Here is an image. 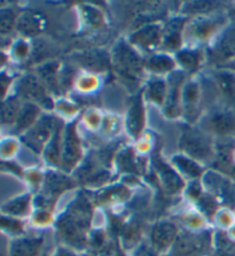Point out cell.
Returning <instances> with one entry per match:
<instances>
[{"label":"cell","mask_w":235,"mask_h":256,"mask_svg":"<svg viewBox=\"0 0 235 256\" xmlns=\"http://www.w3.org/2000/svg\"><path fill=\"white\" fill-rule=\"evenodd\" d=\"M93 207L84 196H77L56 222L57 236L71 250H84L88 245V228L93 220Z\"/></svg>","instance_id":"cell-1"},{"label":"cell","mask_w":235,"mask_h":256,"mask_svg":"<svg viewBox=\"0 0 235 256\" xmlns=\"http://www.w3.org/2000/svg\"><path fill=\"white\" fill-rule=\"evenodd\" d=\"M55 223L53 210L46 208H34L30 216V224L34 228H47Z\"/></svg>","instance_id":"cell-39"},{"label":"cell","mask_w":235,"mask_h":256,"mask_svg":"<svg viewBox=\"0 0 235 256\" xmlns=\"http://www.w3.org/2000/svg\"><path fill=\"white\" fill-rule=\"evenodd\" d=\"M117 164L121 172L126 174H136L139 172V161L133 150L126 148L117 155Z\"/></svg>","instance_id":"cell-38"},{"label":"cell","mask_w":235,"mask_h":256,"mask_svg":"<svg viewBox=\"0 0 235 256\" xmlns=\"http://www.w3.org/2000/svg\"><path fill=\"white\" fill-rule=\"evenodd\" d=\"M0 226H1L2 234H5L7 238L16 239L25 234V220L22 218L1 214Z\"/></svg>","instance_id":"cell-34"},{"label":"cell","mask_w":235,"mask_h":256,"mask_svg":"<svg viewBox=\"0 0 235 256\" xmlns=\"http://www.w3.org/2000/svg\"><path fill=\"white\" fill-rule=\"evenodd\" d=\"M213 220L216 226L218 228V230L229 231L235 224V214L229 208H219Z\"/></svg>","instance_id":"cell-41"},{"label":"cell","mask_w":235,"mask_h":256,"mask_svg":"<svg viewBox=\"0 0 235 256\" xmlns=\"http://www.w3.org/2000/svg\"><path fill=\"white\" fill-rule=\"evenodd\" d=\"M187 20L185 18H176L169 21L163 28L162 48L168 52H178L185 42V28Z\"/></svg>","instance_id":"cell-18"},{"label":"cell","mask_w":235,"mask_h":256,"mask_svg":"<svg viewBox=\"0 0 235 256\" xmlns=\"http://www.w3.org/2000/svg\"><path fill=\"white\" fill-rule=\"evenodd\" d=\"M41 115L43 114H41V110L38 104L28 102H23L20 115H18L17 121L13 126V131L16 134L22 136L34 126V123L40 118Z\"/></svg>","instance_id":"cell-26"},{"label":"cell","mask_w":235,"mask_h":256,"mask_svg":"<svg viewBox=\"0 0 235 256\" xmlns=\"http://www.w3.org/2000/svg\"><path fill=\"white\" fill-rule=\"evenodd\" d=\"M100 84H101V80H100L99 76L96 74L87 72L76 77L74 86L77 91L83 93V94H88V93L98 91Z\"/></svg>","instance_id":"cell-37"},{"label":"cell","mask_w":235,"mask_h":256,"mask_svg":"<svg viewBox=\"0 0 235 256\" xmlns=\"http://www.w3.org/2000/svg\"><path fill=\"white\" fill-rule=\"evenodd\" d=\"M207 59L218 68L225 67L235 58V26L222 30L207 48Z\"/></svg>","instance_id":"cell-7"},{"label":"cell","mask_w":235,"mask_h":256,"mask_svg":"<svg viewBox=\"0 0 235 256\" xmlns=\"http://www.w3.org/2000/svg\"><path fill=\"white\" fill-rule=\"evenodd\" d=\"M175 59L186 72H196L202 66L204 54L199 48H182L176 53Z\"/></svg>","instance_id":"cell-27"},{"label":"cell","mask_w":235,"mask_h":256,"mask_svg":"<svg viewBox=\"0 0 235 256\" xmlns=\"http://www.w3.org/2000/svg\"><path fill=\"white\" fill-rule=\"evenodd\" d=\"M63 131L64 124L62 121L57 120V124L51 140L45 147L43 156L45 161L52 166H61V154H62V142H63Z\"/></svg>","instance_id":"cell-23"},{"label":"cell","mask_w":235,"mask_h":256,"mask_svg":"<svg viewBox=\"0 0 235 256\" xmlns=\"http://www.w3.org/2000/svg\"><path fill=\"white\" fill-rule=\"evenodd\" d=\"M20 152V142L15 138H5L1 142V147H0V153H1L2 160L10 161L11 158L16 156Z\"/></svg>","instance_id":"cell-42"},{"label":"cell","mask_w":235,"mask_h":256,"mask_svg":"<svg viewBox=\"0 0 235 256\" xmlns=\"http://www.w3.org/2000/svg\"><path fill=\"white\" fill-rule=\"evenodd\" d=\"M227 16L222 13L201 15L193 18L185 28V40L201 44L211 42L222 30L226 28Z\"/></svg>","instance_id":"cell-3"},{"label":"cell","mask_w":235,"mask_h":256,"mask_svg":"<svg viewBox=\"0 0 235 256\" xmlns=\"http://www.w3.org/2000/svg\"><path fill=\"white\" fill-rule=\"evenodd\" d=\"M232 161H233V164L235 166V148L232 150Z\"/></svg>","instance_id":"cell-56"},{"label":"cell","mask_w":235,"mask_h":256,"mask_svg":"<svg viewBox=\"0 0 235 256\" xmlns=\"http://www.w3.org/2000/svg\"><path fill=\"white\" fill-rule=\"evenodd\" d=\"M171 164L175 166V169L179 172L183 178L192 180H202L204 172L203 166L198 161L193 160L190 156L185 154L173 155L171 158Z\"/></svg>","instance_id":"cell-22"},{"label":"cell","mask_w":235,"mask_h":256,"mask_svg":"<svg viewBox=\"0 0 235 256\" xmlns=\"http://www.w3.org/2000/svg\"><path fill=\"white\" fill-rule=\"evenodd\" d=\"M83 158V148L79 136L77 134L76 123H69L64 126L61 166L63 172H71Z\"/></svg>","instance_id":"cell-10"},{"label":"cell","mask_w":235,"mask_h":256,"mask_svg":"<svg viewBox=\"0 0 235 256\" xmlns=\"http://www.w3.org/2000/svg\"><path fill=\"white\" fill-rule=\"evenodd\" d=\"M36 72L37 76L39 77L41 82L46 85V88L49 91L56 93L61 91V64L59 61L45 62V64L38 66Z\"/></svg>","instance_id":"cell-25"},{"label":"cell","mask_w":235,"mask_h":256,"mask_svg":"<svg viewBox=\"0 0 235 256\" xmlns=\"http://www.w3.org/2000/svg\"><path fill=\"white\" fill-rule=\"evenodd\" d=\"M11 80L13 78L9 75H7L5 72H2L1 74V80H0V84H1V98L2 100L6 99V96H7V92H8L10 85H11Z\"/></svg>","instance_id":"cell-49"},{"label":"cell","mask_w":235,"mask_h":256,"mask_svg":"<svg viewBox=\"0 0 235 256\" xmlns=\"http://www.w3.org/2000/svg\"><path fill=\"white\" fill-rule=\"evenodd\" d=\"M179 234V226L176 223L171 222V220H161L150 230V246L157 253H168L175 246Z\"/></svg>","instance_id":"cell-13"},{"label":"cell","mask_w":235,"mask_h":256,"mask_svg":"<svg viewBox=\"0 0 235 256\" xmlns=\"http://www.w3.org/2000/svg\"><path fill=\"white\" fill-rule=\"evenodd\" d=\"M227 234H229V236H230V238L232 239V242H235V224L234 226L230 228L229 231H227Z\"/></svg>","instance_id":"cell-55"},{"label":"cell","mask_w":235,"mask_h":256,"mask_svg":"<svg viewBox=\"0 0 235 256\" xmlns=\"http://www.w3.org/2000/svg\"><path fill=\"white\" fill-rule=\"evenodd\" d=\"M78 60L90 72H103L111 69V56L105 51L92 50L80 54Z\"/></svg>","instance_id":"cell-24"},{"label":"cell","mask_w":235,"mask_h":256,"mask_svg":"<svg viewBox=\"0 0 235 256\" xmlns=\"http://www.w3.org/2000/svg\"><path fill=\"white\" fill-rule=\"evenodd\" d=\"M17 96L18 98L24 99L25 102L38 104L45 110H51L55 107L49 90L41 82L39 77L33 74H26L22 76L17 82Z\"/></svg>","instance_id":"cell-8"},{"label":"cell","mask_w":235,"mask_h":256,"mask_svg":"<svg viewBox=\"0 0 235 256\" xmlns=\"http://www.w3.org/2000/svg\"><path fill=\"white\" fill-rule=\"evenodd\" d=\"M84 124L91 130H98L102 126L103 116L96 110H90L84 115Z\"/></svg>","instance_id":"cell-47"},{"label":"cell","mask_w":235,"mask_h":256,"mask_svg":"<svg viewBox=\"0 0 235 256\" xmlns=\"http://www.w3.org/2000/svg\"><path fill=\"white\" fill-rule=\"evenodd\" d=\"M150 148H152V144L146 139H140L139 142L137 144V152L139 154H147Z\"/></svg>","instance_id":"cell-51"},{"label":"cell","mask_w":235,"mask_h":256,"mask_svg":"<svg viewBox=\"0 0 235 256\" xmlns=\"http://www.w3.org/2000/svg\"><path fill=\"white\" fill-rule=\"evenodd\" d=\"M45 20L43 15L33 10H25L18 15L16 30L23 37H36L43 31Z\"/></svg>","instance_id":"cell-21"},{"label":"cell","mask_w":235,"mask_h":256,"mask_svg":"<svg viewBox=\"0 0 235 256\" xmlns=\"http://www.w3.org/2000/svg\"><path fill=\"white\" fill-rule=\"evenodd\" d=\"M204 129L217 137H234L235 136V110L224 107L211 112L204 120Z\"/></svg>","instance_id":"cell-12"},{"label":"cell","mask_w":235,"mask_h":256,"mask_svg":"<svg viewBox=\"0 0 235 256\" xmlns=\"http://www.w3.org/2000/svg\"><path fill=\"white\" fill-rule=\"evenodd\" d=\"M179 222L185 231L202 232L207 230V217L198 209H190L179 216Z\"/></svg>","instance_id":"cell-31"},{"label":"cell","mask_w":235,"mask_h":256,"mask_svg":"<svg viewBox=\"0 0 235 256\" xmlns=\"http://www.w3.org/2000/svg\"><path fill=\"white\" fill-rule=\"evenodd\" d=\"M43 248L41 236H23L9 240V256H41Z\"/></svg>","instance_id":"cell-19"},{"label":"cell","mask_w":235,"mask_h":256,"mask_svg":"<svg viewBox=\"0 0 235 256\" xmlns=\"http://www.w3.org/2000/svg\"><path fill=\"white\" fill-rule=\"evenodd\" d=\"M219 69H225V70H230V72H232L235 74V58L230 62V64H227L225 67L219 68Z\"/></svg>","instance_id":"cell-54"},{"label":"cell","mask_w":235,"mask_h":256,"mask_svg":"<svg viewBox=\"0 0 235 256\" xmlns=\"http://www.w3.org/2000/svg\"><path fill=\"white\" fill-rule=\"evenodd\" d=\"M2 172H7L9 174H16V176H20L22 178H24L25 176L24 170H23L17 164H14V162L11 161L2 160Z\"/></svg>","instance_id":"cell-48"},{"label":"cell","mask_w":235,"mask_h":256,"mask_svg":"<svg viewBox=\"0 0 235 256\" xmlns=\"http://www.w3.org/2000/svg\"><path fill=\"white\" fill-rule=\"evenodd\" d=\"M110 56L111 69L118 80L130 88L138 86L144 77L146 66L137 48L130 42L121 40L114 48Z\"/></svg>","instance_id":"cell-2"},{"label":"cell","mask_w":235,"mask_h":256,"mask_svg":"<svg viewBox=\"0 0 235 256\" xmlns=\"http://www.w3.org/2000/svg\"><path fill=\"white\" fill-rule=\"evenodd\" d=\"M222 5L217 2H188L183 5V13L188 16H201V15L213 14L217 7Z\"/></svg>","instance_id":"cell-36"},{"label":"cell","mask_w":235,"mask_h":256,"mask_svg":"<svg viewBox=\"0 0 235 256\" xmlns=\"http://www.w3.org/2000/svg\"><path fill=\"white\" fill-rule=\"evenodd\" d=\"M125 126L131 137L133 139H140L146 126V110L142 91L131 100L125 118Z\"/></svg>","instance_id":"cell-16"},{"label":"cell","mask_w":235,"mask_h":256,"mask_svg":"<svg viewBox=\"0 0 235 256\" xmlns=\"http://www.w3.org/2000/svg\"><path fill=\"white\" fill-rule=\"evenodd\" d=\"M164 26L160 23H147L133 31L129 37V42L134 48L144 52H154L162 46Z\"/></svg>","instance_id":"cell-11"},{"label":"cell","mask_w":235,"mask_h":256,"mask_svg":"<svg viewBox=\"0 0 235 256\" xmlns=\"http://www.w3.org/2000/svg\"><path fill=\"white\" fill-rule=\"evenodd\" d=\"M146 69L155 75L172 74L175 72L177 61L167 53H154L145 61Z\"/></svg>","instance_id":"cell-28"},{"label":"cell","mask_w":235,"mask_h":256,"mask_svg":"<svg viewBox=\"0 0 235 256\" xmlns=\"http://www.w3.org/2000/svg\"><path fill=\"white\" fill-rule=\"evenodd\" d=\"M234 214H235V212H234Z\"/></svg>","instance_id":"cell-58"},{"label":"cell","mask_w":235,"mask_h":256,"mask_svg":"<svg viewBox=\"0 0 235 256\" xmlns=\"http://www.w3.org/2000/svg\"><path fill=\"white\" fill-rule=\"evenodd\" d=\"M76 186V182L63 172H48L45 174V182L41 194L33 200L34 208H46L53 210L54 204L63 194Z\"/></svg>","instance_id":"cell-4"},{"label":"cell","mask_w":235,"mask_h":256,"mask_svg":"<svg viewBox=\"0 0 235 256\" xmlns=\"http://www.w3.org/2000/svg\"><path fill=\"white\" fill-rule=\"evenodd\" d=\"M214 234L210 231L180 232L172 256H210L214 253Z\"/></svg>","instance_id":"cell-5"},{"label":"cell","mask_w":235,"mask_h":256,"mask_svg":"<svg viewBox=\"0 0 235 256\" xmlns=\"http://www.w3.org/2000/svg\"><path fill=\"white\" fill-rule=\"evenodd\" d=\"M24 180L32 191L39 192L41 191V188H43V185L45 182V174H43L39 169H36V168L29 169L25 172Z\"/></svg>","instance_id":"cell-43"},{"label":"cell","mask_w":235,"mask_h":256,"mask_svg":"<svg viewBox=\"0 0 235 256\" xmlns=\"http://www.w3.org/2000/svg\"><path fill=\"white\" fill-rule=\"evenodd\" d=\"M54 108L63 118H75L79 112V108L74 102H69L67 99H61L59 102H56Z\"/></svg>","instance_id":"cell-44"},{"label":"cell","mask_w":235,"mask_h":256,"mask_svg":"<svg viewBox=\"0 0 235 256\" xmlns=\"http://www.w3.org/2000/svg\"><path fill=\"white\" fill-rule=\"evenodd\" d=\"M130 196L131 192L128 186H125L124 184L113 185L110 188L100 191L96 194V200L101 204L115 206L128 201L130 199Z\"/></svg>","instance_id":"cell-29"},{"label":"cell","mask_w":235,"mask_h":256,"mask_svg":"<svg viewBox=\"0 0 235 256\" xmlns=\"http://www.w3.org/2000/svg\"><path fill=\"white\" fill-rule=\"evenodd\" d=\"M153 166L161 184L163 185L164 190L168 193L176 194V193L182 192L185 188L184 178L175 169V166L171 164L165 162L160 154L153 156Z\"/></svg>","instance_id":"cell-15"},{"label":"cell","mask_w":235,"mask_h":256,"mask_svg":"<svg viewBox=\"0 0 235 256\" xmlns=\"http://www.w3.org/2000/svg\"><path fill=\"white\" fill-rule=\"evenodd\" d=\"M33 212V198L29 192L15 196L1 204V214L24 220Z\"/></svg>","instance_id":"cell-20"},{"label":"cell","mask_w":235,"mask_h":256,"mask_svg":"<svg viewBox=\"0 0 235 256\" xmlns=\"http://www.w3.org/2000/svg\"><path fill=\"white\" fill-rule=\"evenodd\" d=\"M200 104H201V88L196 80H191L185 83L183 90V116L190 123H195L199 120Z\"/></svg>","instance_id":"cell-17"},{"label":"cell","mask_w":235,"mask_h":256,"mask_svg":"<svg viewBox=\"0 0 235 256\" xmlns=\"http://www.w3.org/2000/svg\"><path fill=\"white\" fill-rule=\"evenodd\" d=\"M216 88L227 102L235 104V74L222 69L214 77Z\"/></svg>","instance_id":"cell-30"},{"label":"cell","mask_w":235,"mask_h":256,"mask_svg":"<svg viewBox=\"0 0 235 256\" xmlns=\"http://www.w3.org/2000/svg\"><path fill=\"white\" fill-rule=\"evenodd\" d=\"M0 255L1 256H9V238H7L5 234L1 236V242H0Z\"/></svg>","instance_id":"cell-52"},{"label":"cell","mask_w":235,"mask_h":256,"mask_svg":"<svg viewBox=\"0 0 235 256\" xmlns=\"http://www.w3.org/2000/svg\"><path fill=\"white\" fill-rule=\"evenodd\" d=\"M185 74L173 72L168 78V93L163 110L168 118H178L183 116V90L185 85Z\"/></svg>","instance_id":"cell-14"},{"label":"cell","mask_w":235,"mask_h":256,"mask_svg":"<svg viewBox=\"0 0 235 256\" xmlns=\"http://www.w3.org/2000/svg\"><path fill=\"white\" fill-rule=\"evenodd\" d=\"M22 104L20 98L16 96H8L2 100L1 107V124L2 126H9L13 129L15 123L17 121L18 115L22 110Z\"/></svg>","instance_id":"cell-32"},{"label":"cell","mask_w":235,"mask_h":256,"mask_svg":"<svg viewBox=\"0 0 235 256\" xmlns=\"http://www.w3.org/2000/svg\"><path fill=\"white\" fill-rule=\"evenodd\" d=\"M168 93V82L161 77H155L150 80L146 86V96L149 102L164 106L165 99H167Z\"/></svg>","instance_id":"cell-33"},{"label":"cell","mask_w":235,"mask_h":256,"mask_svg":"<svg viewBox=\"0 0 235 256\" xmlns=\"http://www.w3.org/2000/svg\"><path fill=\"white\" fill-rule=\"evenodd\" d=\"M179 147L183 154L198 161L199 164H207L213 161L216 156V150L210 139L192 128H186L183 131Z\"/></svg>","instance_id":"cell-6"},{"label":"cell","mask_w":235,"mask_h":256,"mask_svg":"<svg viewBox=\"0 0 235 256\" xmlns=\"http://www.w3.org/2000/svg\"><path fill=\"white\" fill-rule=\"evenodd\" d=\"M17 20L18 15L13 8H1L0 10V34H2V37L16 29Z\"/></svg>","instance_id":"cell-40"},{"label":"cell","mask_w":235,"mask_h":256,"mask_svg":"<svg viewBox=\"0 0 235 256\" xmlns=\"http://www.w3.org/2000/svg\"><path fill=\"white\" fill-rule=\"evenodd\" d=\"M53 256H79V255L77 254V250H71V248H69L67 246H62L57 248L55 253L53 254Z\"/></svg>","instance_id":"cell-50"},{"label":"cell","mask_w":235,"mask_h":256,"mask_svg":"<svg viewBox=\"0 0 235 256\" xmlns=\"http://www.w3.org/2000/svg\"><path fill=\"white\" fill-rule=\"evenodd\" d=\"M10 56L14 58L15 60L22 61L25 60L30 54V45L29 42L24 40H16L11 46L10 50Z\"/></svg>","instance_id":"cell-46"},{"label":"cell","mask_w":235,"mask_h":256,"mask_svg":"<svg viewBox=\"0 0 235 256\" xmlns=\"http://www.w3.org/2000/svg\"><path fill=\"white\" fill-rule=\"evenodd\" d=\"M80 14H82L83 22L87 29L99 30L105 26V16L98 7L83 4L80 6Z\"/></svg>","instance_id":"cell-35"},{"label":"cell","mask_w":235,"mask_h":256,"mask_svg":"<svg viewBox=\"0 0 235 256\" xmlns=\"http://www.w3.org/2000/svg\"><path fill=\"white\" fill-rule=\"evenodd\" d=\"M57 124V120L49 114L41 115L32 128L21 136V142L36 154H43L45 147L51 140Z\"/></svg>","instance_id":"cell-9"},{"label":"cell","mask_w":235,"mask_h":256,"mask_svg":"<svg viewBox=\"0 0 235 256\" xmlns=\"http://www.w3.org/2000/svg\"><path fill=\"white\" fill-rule=\"evenodd\" d=\"M121 126H122L121 120H119L117 116L115 115L103 116L101 129L107 136H109V137H111V136H116L118 132H121V129H122Z\"/></svg>","instance_id":"cell-45"},{"label":"cell","mask_w":235,"mask_h":256,"mask_svg":"<svg viewBox=\"0 0 235 256\" xmlns=\"http://www.w3.org/2000/svg\"><path fill=\"white\" fill-rule=\"evenodd\" d=\"M210 256H235V252L233 250H214Z\"/></svg>","instance_id":"cell-53"},{"label":"cell","mask_w":235,"mask_h":256,"mask_svg":"<svg viewBox=\"0 0 235 256\" xmlns=\"http://www.w3.org/2000/svg\"><path fill=\"white\" fill-rule=\"evenodd\" d=\"M92 256H102V255H99V254H95V255H92Z\"/></svg>","instance_id":"cell-57"}]
</instances>
